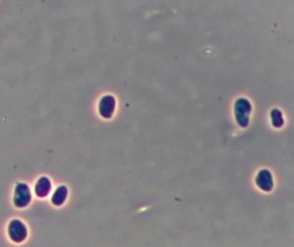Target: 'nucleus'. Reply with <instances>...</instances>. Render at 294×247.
I'll return each mask as SVG.
<instances>
[{
  "instance_id": "1",
  "label": "nucleus",
  "mask_w": 294,
  "mask_h": 247,
  "mask_svg": "<svg viewBox=\"0 0 294 247\" xmlns=\"http://www.w3.org/2000/svg\"><path fill=\"white\" fill-rule=\"evenodd\" d=\"M251 113V103L245 98L238 99L234 104V114L237 123L242 128H246L249 126V117Z\"/></svg>"
},
{
  "instance_id": "2",
  "label": "nucleus",
  "mask_w": 294,
  "mask_h": 247,
  "mask_svg": "<svg viewBox=\"0 0 294 247\" xmlns=\"http://www.w3.org/2000/svg\"><path fill=\"white\" fill-rule=\"evenodd\" d=\"M27 226L20 219H12L8 225V236L15 243H22L27 238Z\"/></svg>"
},
{
  "instance_id": "3",
  "label": "nucleus",
  "mask_w": 294,
  "mask_h": 247,
  "mask_svg": "<svg viewBox=\"0 0 294 247\" xmlns=\"http://www.w3.org/2000/svg\"><path fill=\"white\" fill-rule=\"evenodd\" d=\"M31 190H29L28 185L26 183H19L16 187H15V194H14V204L16 207L23 208L27 207L29 203H31Z\"/></svg>"
},
{
  "instance_id": "4",
  "label": "nucleus",
  "mask_w": 294,
  "mask_h": 247,
  "mask_svg": "<svg viewBox=\"0 0 294 247\" xmlns=\"http://www.w3.org/2000/svg\"><path fill=\"white\" fill-rule=\"evenodd\" d=\"M117 109V100L113 95H104L99 102V114L104 119H110L114 117Z\"/></svg>"
},
{
  "instance_id": "5",
  "label": "nucleus",
  "mask_w": 294,
  "mask_h": 247,
  "mask_svg": "<svg viewBox=\"0 0 294 247\" xmlns=\"http://www.w3.org/2000/svg\"><path fill=\"white\" fill-rule=\"evenodd\" d=\"M255 183H257L258 189H261L265 193L272 191L274 182H273V175L269 170H261L255 177Z\"/></svg>"
},
{
  "instance_id": "6",
  "label": "nucleus",
  "mask_w": 294,
  "mask_h": 247,
  "mask_svg": "<svg viewBox=\"0 0 294 247\" xmlns=\"http://www.w3.org/2000/svg\"><path fill=\"white\" fill-rule=\"evenodd\" d=\"M52 183L51 181L47 178V177H42V178L38 179L36 185H35V194L39 198H46L48 194L51 193Z\"/></svg>"
},
{
  "instance_id": "7",
  "label": "nucleus",
  "mask_w": 294,
  "mask_h": 247,
  "mask_svg": "<svg viewBox=\"0 0 294 247\" xmlns=\"http://www.w3.org/2000/svg\"><path fill=\"white\" fill-rule=\"evenodd\" d=\"M67 196H68V189H67L66 186H60L56 189V191L52 195V204L54 206H62L64 202H66Z\"/></svg>"
},
{
  "instance_id": "8",
  "label": "nucleus",
  "mask_w": 294,
  "mask_h": 247,
  "mask_svg": "<svg viewBox=\"0 0 294 247\" xmlns=\"http://www.w3.org/2000/svg\"><path fill=\"white\" fill-rule=\"evenodd\" d=\"M270 118H272V124L276 128H279L283 124L282 113L279 110H273L272 114H270Z\"/></svg>"
}]
</instances>
